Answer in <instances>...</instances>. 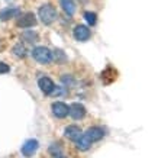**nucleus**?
Masks as SVG:
<instances>
[{
    "label": "nucleus",
    "mask_w": 158,
    "mask_h": 158,
    "mask_svg": "<svg viewBox=\"0 0 158 158\" xmlns=\"http://www.w3.org/2000/svg\"><path fill=\"white\" fill-rule=\"evenodd\" d=\"M68 115L76 120L83 119L86 116V107L81 103H73V105L68 106Z\"/></svg>",
    "instance_id": "8"
},
{
    "label": "nucleus",
    "mask_w": 158,
    "mask_h": 158,
    "mask_svg": "<svg viewBox=\"0 0 158 158\" xmlns=\"http://www.w3.org/2000/svg\"><path fill=\"white\" fill-rule=\"evenodd\" d=\"M60 5H61L62 10L68 15V16H73L74 12H76V5L73 0H60Z\"/></svg>",
    "instance_id": "12"
},
{
    "label": "nucleus",
    "mask_w": 158,
    "mask_h": 158,
    "mask_svg": "<svg viewBox=\"0 0 158 158\" xmlns=\"http://www.w3.org/2000/svg\"><path fill=\"white\" fill-rule=\"evenodd\" d=\"M73 35H74V38L77 41H80V42H86L89 41L91 36V31L87 28L86 25H77L74 31H73Z\"/></svg>",
    "instance_id": "4"
},
{
    "label": "nucleus",
    "mask_w": 158,
    "mask_h": 158,
    "mask_svg": "<svg viewBox=\"0 0 158 158\" xmlns=\"http://www.w3.org/2000/svg\"><path fill=\"white\" fill-rule=\"evenodd\" d=\"M51 109H52L54 116H57L60 119L68 116V105H65L64 102H54L52 106H51Z\"/></svg>",
    "instance_id": "9"
},
{
    "label": "nucleus",
    "mask_w": 158,
    "mask_h": 158,
    "mask_svg": "<svg viewBox=\"0 0 158 158\" xmlns=\"http://www.w3.org/2000/svg\"><path fill=\"white\" fill-rule=\"evenodd\" d=\"M6 2H9V0H6Z\"/></svg>",
    "instance_id": "19"
},
{
    "label": "nucleus",
    "mask_w": 158,
    "mask_h": 158,
    "mask_svg": "<svg viewBox=\"0 0 158 158\" xmlns=\"http://www.w3.org/2000/svg\"><path fill=\"white\" fill-rule=\"evenodd\" d=\"M38 87L44 94H52L55 91V83L49 77H41L38 80Z\"/></svg>",
    "instance_id": "6"
},
{
    "label": "nucleus",
    "mask_w": 158,
    "mask_h": 158,
    "mask_svg": "<svg viewBox=\"0 0 158 158\" xmlns=\"http://www.w3.org/2000/svg\"><path fill=\"white\" fill-rule=\"evenodd\" d=\"M38 15L44 25H51L52 22L57 20V16H58L57 9L52 5H42L38 10Z\"/></svg>",
    "instance_id": "1"
},
{
    "label": "nucleus",
    "mask_w": 158,
    "mask_h": 158,
    "mask_svg": "<svg viewBox=\"0 0 158 158\" xmlns=\"http://www.w3.org/2000/svg\"><path fill=\"white\" fill-rule=\"evenodd\" d=\"M81 129L77 126V125H70L67 126L65 129H64V135H65V138L71 139V141H77V139L81 136Z\"/></svg>",
    "instance_id": "10"
},
{
    "label": "nucleus",
    "mask_w": 158,
    "mask_h": 158,
    "mask_svg": "<svg viewBox=\"0 0 158 158\" xmlns=\"http://www.w3.org/2000/svg\"><path fill=\"white\" fill-rule=\"evenodd\" d=\"M83 135L93 144V142H97V141H100V139L105 138L106 132L103 128H100V126H91V128H89Z\"/></svg>",
    "instance_id": "3"
},
{
    "label": "nucleus",
    "mask_w": 158,
    "mask_h": 158,
    "mask_svg": "<svg viewBox=\"0 0 158 158\" xmlns=\"http://www.w3.org/2000/svg\"><path fill=\"white\" fill-rule=\"evenodd\" d=\"M38 148H39V142L36 141V139H28V141L22 145V149H20V151H22V154H23V157L29 158L38 151Z\"/></svg>",
    "instance_id": "7"
},
{
    "label": "nucleus",
    "mask_w": 158,
    "mask_h": 158,
    "mask_svg": "<svg viewBox=\"0 0 158 158\" xmlns=\"http://www.w3.org/2000/svg\"><path fill=\"white\" fill-rule=\"evenodd\" d=\"M49 154L52 155V158H67V155L62 152V149L58 145H51L49 147Z\"/></svg>",
    "instance_id": "14"
},
{
    "label": "nucleus",
    "mask_w": 158,
    "mask_h": 158,
    "mask_svg": "<svg viewBox=\"0 0 158 158\" xmlns=\"http://www.w3.org/2000/svg\"><path fill=\"white\" fill-rule=\"evenodd\" d=\"M20 15L19 7H6V9L0 10V20H9L12 18H18Z\"/></svg>",
    "instance_id": "11"
},
{
    "label": "nucleus",
    "mask_w": 158,
    "mask_h": 158,
    "mask_svg": "<svg viewBox=\"0 0 158 158\" xmlns=\"http://www.w3.org/2000/svg\"><path fill=\"white\" fill-rule=\"evenodd\" d=\"M13 54L18 58H25L26 57V48H25V45H22V42L16 44L13 47Z\"/></svg>",
    "instance_id": "15"
},
{
    "label": "nucleus",
    "mask_w": 158,
    "mask_h": 158,
    "mask_svg": "<svg viewBox=\"0 0 158 158\" xmlns=\"http://www.w3.org/2000/svg\"><path fill=\"white\" fill-rule=\"evenodd\" d=\"M19 19L16 22V25L22 29H28V28H34L35 25H36V18H35L34 13H25L22 16H18Z\"/></svg>",
    "instance_id": "5"
},
{
    "label": "nucleus",
    "mask_w": 158,
    "mask_h": 158,
    "mask_svg": "<svg viewBox=\"0 0 158 158\" xmlns=\"http://www.w3.org/2000/svg\"><path fill=\"white\" fill-rule=\"evenodd\" d=\"M74 142H76L77 149H80V151H87V149H90V147H91V142L83 134H81V136L77 139V141H74Z\"/></svg>",
    "instance_id": "13"
},
{
    "label": "nucleus",
    "mask_w": 158,
    "mask_h": 158,
    "mask_svg": "<svg viewBox=\"0 0 158 158\" xmlns=\"http://www.w3.org/2000/svg\"><path fill=\"white\" fill-rule=\"evenodd\" d=\"M10 71V67L7 65V64H5V62L0 61V74H6V73Z\"/></svg>",
    "instance_id": "18"
},
{
    "label": "nucleus",
    "mask_w": 158,
    "mask_h": 158,
    "mask_svg": "<svg viewBox=\"0 0 158 158\" xmlns=\"http://www.w3.org/2000/svg\"><path fill=\"white\" fill-rule=\"evenodd\" d=\"M23 39L25 41H28V42L34 44V42H38V34L36 32H32V31H26V32H23Z\"/></svg>",
    "instance_id": "16"
},
{
    "label": "nucleus",
    "mask_w": 158,
    "mask_h": 158,
    "mask_svg": "<svg viewBox=\"0 0 158 158\" xmlns=\"http://www.w3.org/2000/svg\"><path fill=\"white\" fill-rule=\"evenodd\" d=\"M32 57L39 64H49V62L52 61V52L47 47H36V48H34Z\"/></svg>",
    "instance_id": "2"
},
{
    "label": "nucleus",
    "mask_w": 158,
    "mask_h": 158,
    "mask_svg": "<svg viewBox=\"0 0 158 158\" xmlns=\"http://www.w3.org/2000/svg\"><path fill=\"white\" fill-rule=\"evenodd\" d=\"M84 19H86V22L90 26H94L97 22V15L94 13V12H86L84 13Z\"/></svg>",
    "instance_id": "17"
}]
</instances>
